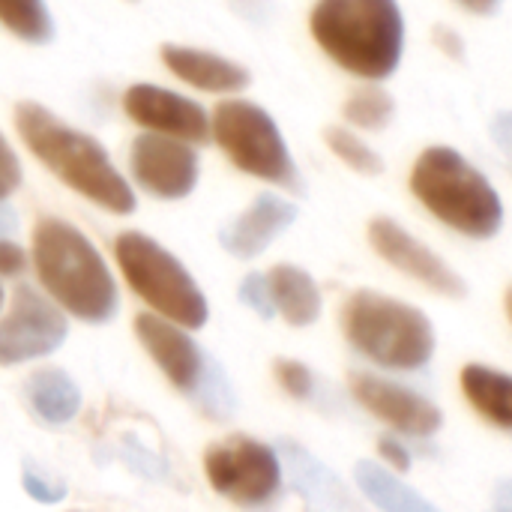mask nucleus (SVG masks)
Returning <instances> with one entry per match:
<instances>
[{"mask_svg":"<svg viewBox=\"0 0 512 512\" xmlns=\"http://www.w3.org/2000/svg\"><path fill=\"white\" fill-rule=\"evenodd\" d=\"M276 378L282 390L294 399H309L315 393V375L300 360H276Z\"/></svg>","mask_w":512,"mask_h":512,"instance_id":"26","label":"nucleus"},{"mask_svg":"<svg viewBox=\"0 0 512 512\" xmlns=\"http://www.w3.org/2000/svg\"><path fill=\"white\" fill-rule=\"evenodd\" d=\"M114 255L129 288L177 327L198 330L210 318V306L192 273L162 243L141 231H123L114 240Z\"/></svg>","mask_w":512,"mask_h":512,"instance_id":"6","label":"nucleus"},{"mask_svg":"<svg viewBox=\"0 0 512 512\" xmlns=\"http://www.w3.org/2000/svg\"><path fill=\"white\" fill-rule=\"evenodd\" d=\"M342 330L357 354L384 369L414 372L435 357V327L426 312L378 291H354L342 306Z\"/></svg>","mask_w":512,"mask_h":512,"instance_id":"5","label":"nucleus"},{"mask_svg":"<svg viewBox=\"0 0 512 512\" xmlns=\"http://www.w3.org/2000/svg\"><path fill=\"white\" fill-rule=\"evenodd\" d=\"M462 390L468 402L498 429H512V378L501 369L471 363L462 369Z\"/></svg>","mask_w":512,"mask_h":512,"instance_id":"20","label":"nucleus"},{"mask_svg":"<svg viewBox=\"0 0 512 512\" xmlns=\"http://www.w3.org/2000/svg\"><path fill=\"white\" fill-rule=\"evenodd\" d=\"M309 30L345 72L384 81L405 54V15L396 0H315Z\"/></svg>","mask_w":512,"mask_h":512,"instance_id":"3","label":"nucleus"},{"mask_svg":"<svg viewBox=\"0 0 512 512\" xmlns=\"http://www.w3.org/2000/svg\"><path fill=\"white\" fill-rule=\"evenodd\" d=\"M267 288L273 309L291 327H309L321 315V291L315 279L297 264H276L267 273Z\"/></svg>","mask_w":512,"mask_h":512,"instance_id":"18","label":"nucleus"},{"mask_svg":"<svg viewBox=\"0 0 512 512\" xmlns=\"http://www.w3.org/2000/svg\"><path fill=\"white\" fill-rule=\"evenodd\" d=\"M324 141H327V147H330L348 168H354L357 174H366V177L384 174V159H381V153L372 150L357 132H351V129H345V126H327Z\"/></svg>","mask_w":512,"mask_h":512,"instance_id":"25","label":"nucleus"},{"mask_svg":"<svg viewBox=\"0 0 512 512\" xmlns=\"http://www.w3.org/2000/svg\"><path fill=\"white\" fill-rule=\"evenodd\" d=\"M129 171L147 195L162 201H180L198 186L201 159L186 141L144 132L132 141Z\"/></svg>","mask_w":512,"mask_h":512,"instance_id":"10","label":"nucleus"},{"mask_svg":"<svg viewBox=\"0 0 512 512\" xmlns=\"http://www.w3.org/2000/svg\"><path fill=\"white\" fill-rule=\"evenodd\" d=\"M432 36H435V45H438L447 57L465 60V39H462L459 30H453V27H447V24H438V27L432 30Z\"/></svg>","mask_w":512,"mask_h":512,"instance_id":"32","label":"nucleus"},{"mask_svg":"<svg viewBox=\"0 0 512 512\" xmlns=\"http://www.w3.org/2000/svg\"><path fill=\"white\" fill-rule=\"evenodd\" d=\"M0 24L27 45L54 39V18L45 0H0Z\"/></svg>","mask_w":512,"mask_h":512,"instance_id":"22","label":"nucleus"},{"mask_svg":"<svg viewBox=\"0 0 512 512\" xmlns=\"http://www.w3.org/2000/svg\"><path fill=\"white\" fill-rule=\"evenodd\" d=\"M126 462L132 465V471H138L141 477H147V480H165L168 477V465H165V459H159V456H153V453H147L144 447H138L135 441H129L126 444Z\"/></svg>","mask_w":512,"mask_h":512,"instance_id":"30","label":"nucleus"},{"mask_svg":"<svg viewBox=\"0 0 512 512\" xmlns=\"http://www.w3.org/2000/svg\"><path fill=\"white\" fill-rule=\"evenodd\" d=\"M456 6H462L465 12L471 15H480V18H489V15H498L504 0H453Z\"/></svg>","mask_w":512,"mask_h":512,"instance_id":"34","label":"nucleus"},{"mask_svg":"<svg viewBox=\"0 0 512 512\" xmlns=\"http://www.w3.org/2000/svg\"><path fill=\"white\" fill-rule=\"evenodd\" d=\"M123 114L153 135H165L186 144L210 141V114L201 102L162 87V84H132L123 99Z\"/></svg>","mask_w":512,"mask_h":512,"instance_id":"11","label":"nucleus"},{"mask_svg":"<svg viewBox=\"0 0 512 512\" xmlns=\"http://www.w3.org/2000/svg\"><path fill=\"white\" fill-rule=\"evenodd\" d=\"M135 333H138L144 351L168 375V381L174 387H180L183 393H192L201 378V369H204V354L195 345V339L189 333H183L177 324L162 321L147 312L135 318Z\"/></svg>","mask_w":512,"mask_h":512,"instance_id":"16","label":"nucleus"},{"mask_svg":"<svg viewBox=\"0 0 512 512\" xmlns=\"http://www.w3.org/2000/svg\"><path fill=\"white\" fill-rule=\"evenodd\" d=\"M393 114H396V102L378 84H369V87L354 90L351 99L345 102V120L351 126H357V129H366V132L387 129L393 123Z\"/></svg>","mask_w":512,"mask_h":512,"instance_id":"23","label":"nucleus"},{"mask_svg":"<svg viewBox=\"0 0 512 512\" xmlns=\"http://www.w3.org/2000/svg\"><path fill=\"white\" fill-rule=\"evenodd\" d=\"M3 297H6V294H3V285H0V309H3Z\"/></svg>","mask_w":512,"mask_h":512,"instance_id":"38","label":"nucleus"},{"mask_svg":"<svg viewBox=\"0 0 512 512\" xmlns=\"http://www.w3.org/2000/svg\"><path fill=\"white\" fill-rule=\"evenodd\" d=\"M369 240L387 264L399 267L402 273L423 282L426 288H432L444 297H465L468 294L465 279L441 255H435L423 240H417L411 231H405L396 219H390V216L372 219L369 222Z\"/></svg>","mask_w":512,"mask_h":512,"instance_id":"12","label":"nucleus"},{"mask_svg":"<svg viewBox=\"0 0 512 512\" xmlns=\"http://www.w3.org/2000/svg\"><path fill=\"white\" fill-rule=\"evenodd\" d=\"M210 138L243 174L288 192L303 189V177L288 150V141L279 123L261 105L249 99L219 102L210 114Z\"/></svg>","mask_w":512,"mask_h":512,"instance_id":"7","label":"nucleus"},{"mask_svg":"<svg viewBox=\"0 0 512 512\" xmlns=\"http://www.w3.org/2000/svg\"><path fill=\"white\" fill-rule=\"evenodd\" d=\"M15 129L24 147L72 192L84 195L87 201L114 216L135 213V189L117 171L108 150L93 135L69 126L51 108L33 99L15 105Z\"/></svg>","mask_w":512,"mask_h":512,"instance_id":"1","label":"nucleus"},{"mask_svg":"<svg viewBox=\"0 0 512 512\" xmlns=\"http://www.w3.org/2000/svg\"><path fill=\"white\" fill-rule=\"evenodd\" d=\"M495 512H512V504H510V486L504 483L501 486V492H498V507Z\"/></svg>","mask_w":512,"mask_h":512,"instance_id":"37","label":"nucleus"},{"mask_svg":"<svg viewBox=\"0 0 512 512\" xmlns=\"http://www.w3.org/2000/svg\"><path fill=\"white\" fill-rule=\"evenodd\" d=\"M510 114H507V111H504V114H498V117H495V123H492V126H489V132H492V135H495V141H498V147H501V150H504V153H507V150H510V138H512V132H510Z\"/></svg>","mask_w":512,"mask_h":512,"instance_id":"35","label":"nucleus"},{"mask_svg":"<svg viewBox=\"0 0 512 512\" xmlns=\"http://www.w3.org/2000/svg\"><path fill=\"white\" fill-rule=\"evenodd\" d=\"M378 450H381V456L399 471V474H405V471H411V453L405 450V444L402 441H393V438H381L378 441Z\"/></svg>","mask_w":512,"mask_h":512,"instance_id":"33","label":"nucleus"},{"mask_svg":"<svg viewBox=\"0 0 512 512\" xmlns=\"http://www.w3.org/2000/svg\"><path fill=\"white\" fill-rule=\"evenodd\" d=\"M15 225H18L15 210H12L9 204H3V201H0V237H9V234L15 231Z\"/></svg>","mask_w":512,"mask_h":512,"instance_id":"36","label":"nucleus"},{"mask_svg":"<svg viewBox=\"0 0 512 512\" xmlns=\"http://www.w3.org/2000/svg\"><path fill=\"white\" fill-rule=\"evenodd\" d=\"M27 267V252L9 240V237H0V276H21Z\"/></svg>","mask_w":512,"mask_h":512,"instance_id":"31","label":"nucleus"},{"mask_svg":"<svg viewBox=\"0 0 512 512\" xmlns=\"http://www.w3.org/2000/svg\"><path fill=\"white\" fill-rule=\"evenodd\" d=\"M162 63L177 75L183 84L204 90V93H240L249 87L252 75L246 66L237 60L207 51V48H192V45H162Z\"/></svg>","mask_w":512,"mask_h":512,"instance_id":"17","label":"nucleus"},{"mask_svg":"<svg viewBox=\"0 0 512 512\" xmlns=\"http://www.w3.org/2000/svg\"><path fill=\"white\" fill-rule=\"evenodd\" d=\"M21 486H24V492L36 501V504H45V507H54V504H63L66 501V486H60V483H51V480H45L39 471H33L30 465L24 468V474H21Z\"/></svg>","mask_w":512,"mask_h":512,"instance_id":"28","label":"nucleus"},{"mask_svg":"<svg viewBox=\"0 0 512 512\" xmlns=\"http://www.w3.org/2000/svg\"><path fill=\"white\" fill-rule=\"evenodd\" d=\"M210 486L240 507H264L282 486V462L276 447L237 435L219 441L204 456Z\"/></svg>","mask_w":512,"mask_h":512,"instance_id":"8","label":"nucleus"},{"mask_svg":"<svg viewBox=\"0 0 512 512\" xmlns=\"http://www.w3.org/2000/svg\"><path fill=\"white\" fill-rule=\"evenodd\" d=\"M192 393L198 399V408L210 420H231V414L237 408V399H234V390H231L222 366L213 357H204V369H201V378H198Z\"/></svg>","mask_w":512,"mask_h":512,"instance_id":"24","label":"nucleus"},{"mask_svg":"<svg viewBox=\"0 0 512 512\" xmlns=\"http://www.w3.org/2000/svg\"><path fill=\"white\" fill-rule=\"evenodd\" d=\"M21 180H24L21 159L12 150V144L6 141V135L0 132V201H6L21 186Z\"/></svg>","mask_w":512,"mask_h":512,"instance_id":"29","label":"nucleus"},{"mask_svg":"<svg viewBox=\"0 0 512 512\" xmlns=\"http://www.w3.org/2000/svg\"><path fill=\"white\" fill-rule=\"evenodd\" d=\"M66 336L69 321L63 312L33 285H18L9 315L0 321V366L42 360L60 351Z\"/></svg>","mask_w":512,"mask_h":512,"instance_id":"9","label":"nucleus"},{"mask_svg":"<svg viewBox=\"0 0 512 512\" xmlns=\"http://www.w3.org/2000/svg\"><path fill=\"white\" fill-rule=\"evenodd\" d=\"M354 477L369 504H375L381 512H441L432 501H426L420 492H414L408 483L375 462H360Z\"/></svg>","mask_w":512,"mask_h":512,"instance_id":"21","label":"nucleus"},{"mask_svg":"<svg viewBox=\"0 0 512 512\" xmlns=\"http://www.w3.org/2000/svg\"><path fill=\"white\" fill-rule=\"evenodd\" d=\"M129 3H138V0H129Z\"/></svg>","mask_w":512,"mask_h":512,"instance_id":"39","label":"nucleus"},{"mask_svg":"<svg viewBox=\"0 0 512 512\" xmlns=\"http://www.w3.org/2000/svg\"><path fill=\"white\" fill-rule=\"evenodd\" d=\"M351 396L381 423L411 438H432L444 426V414L435 402L378 375H351Z\"/></svg>","mask_w":512,"mask_h":512,"instance_id":"13","label":"nucleus"},{"mask_svg":"<svg viewBox=\"0 0 512 512\" xmlns=\"http://www.w3.org/2000/svg\"><path fill=\"white\" fill-rule=\"evenodd\" d=\"M297 216H300V210L294 201L273 195V192H261L234 222H228L219 231V243L234 258L252 261V258L264 255L270 249V243H276L297 222Z\"/></svg>","mask_w":512,"mask_h":512,"instance_id":"14","label":"nucleus"},{"mask_svg":"<svg viewBox=\"0 0 512 512\" xmlns=\"http://www.w3.org/2000/svg\"><path fill=\"white\" fill-rule=\"evenodd\" d=\"M240 303L255 309L264 321H270L276 315L273 309V300H270V288H267V276L261 273H249L243 282H240Z\"/></svg>","mask_w":512,"mask_h":512,"instance_id":"27","label":"nucleus"},{"mask_svg":"<svg viewBox=\"0 0 512 512\" xmlns=\"http://www.w3.org/2000/svg\"><path fill=\"white\" fill-rule=\"evenodd\" d=\"M33 267L54 306L87 324H108L117 315V282L93 240L66 219L42 216L33 228Z\"/></svg>","mask_w":512,"mask_h":512,"instance_id":"2","label":"nucleus"},{"mask_svg":"<svg viewBox=\"0 0 512 512\" xmlns=\"http://www.w3.org/2000/svg\"><path fill=\"white\" fill-rule=\"evenodd\" d=\"M276 456L282 462V471H288L291 486L300 492V498L315 512H363L357 498L348 492V486L339 480L336 471H330L321 459H315L306 447L294 441H279Z\"/></svg>","mask_w":512,"mask_h":512,"instance_id":"15","label":"nucleus"},{"mask_svg":"<svg viewBox=\"0 0 512 512\" xmlns=\"http://www.w3.org/2000/svg\"><path fill=\"white\" fill-rule=\"evenodd\" d=\"M411 192L435 219L471 240H492L504 228L498 189L456 147H426L411 168Z\"/></svg>","mask_w":512,"mask_h":512,"instance_id":"4","label":"nucleus"},{"mask_svg":"<svg viewBox=\"0 0 512 512\" xmlns=\"http://www.w3.org/2000/svg\"><path fill=\"white\" fill-rule=\"evenodd\" d=\"M24 396L30 411L45 426H66L81 411V387L63 369H36L24 381Z\"/></svg>","mask_w":512,"mask_h":512,"instance_id":"19","label":"nucleus"}]
</instances>
